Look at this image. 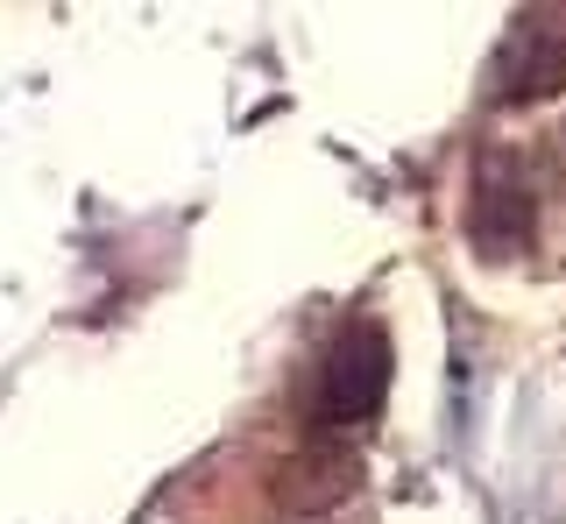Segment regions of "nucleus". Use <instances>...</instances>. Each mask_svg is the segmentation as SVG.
Masks as SVG:
<instances>
[{
  "mask_svg": "<svg viewBox=\"0 0 566 524\" xmlns=\"http://www.w3.org/2000/svg\"><path fill=\"white\" fill-rule=\"evenodd\" d=\"M389 369H397V355L376 319L340 326V340L318 361V426H368L389 397Z\"/></svg>",
  "mask_w": 566,
  "mask_h": 524,
  "instance_id": "nucleus-1",
  "label": "nucleus"
},
{
  "mask_svg": "<svg viewBox=\"0 0 566 524\" xmlns=\"http://www.w3.org/2000/svg\"><path fill=\"white\" fill-rule=\"evenodd\" d=\"M531 178L517 170V156L489 149L482 164H474V191H468V234L482 255H517L531 241Z\"/></svg>",
  "mask_w": 566,
  "mask_h": 524,
  "instance_id": "nucleus-2",
  "label": "nucleus"
},
{
  "mask_svg": "<svg viewBox=\"0 0 566 524\" xmlns=\"http://www.w3.org/2000/svg\"><path fill=\"white\" fill-rule=\"evenodd\" d=\"M566 85V22L559 14H517V29L495 50V99H545Z\"/></svg>",
  "mask_w": 566,
  "mask_h": 524,
  "instance_id": "nucleus-3",
  "label": "nucleus"
},
{
  "mask_svg": "<svg viewBox=\"0 0 566 524\" xmlns=\"http://www.w3.org/2000/svg\"><path fill=\"white\" fill-rule=\"evenodd\" d=\"M135 524H170V517H156V511H149V517H135Z\"/></svg>",
  "mask_w": 566,
  "mask_h": 524,
  "instance_id": "nucleus-4",
  "label": "nucleus"
}]
</instances>
